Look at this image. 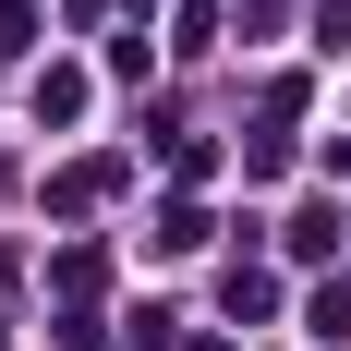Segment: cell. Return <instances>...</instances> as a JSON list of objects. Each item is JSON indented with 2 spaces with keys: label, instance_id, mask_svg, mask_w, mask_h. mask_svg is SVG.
I'll return each instance as SVG.
<instances>
[{
  "label": "cell",
  "instance_id": "obj_1",
  "mask_svg": "<svg viewBox=\"0 0 351 351\" xmlns=\"http://www.w3.org/2000/svg\"><path fill=\"white\" fill-rule=\"evenodd\" d=\"M85 109V73H36V121H73Z\"/></svg>",
  "mask_w": 351,
  "mask_h": 351
}]
</instances>
